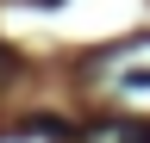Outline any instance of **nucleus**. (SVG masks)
Returning a JSON list of instances; mask_svg holds the SVG:
<instances>
[{"mask_svg": "<svg viewBox=\"0 0 150 143\" xmlns=\"http://www.w3.org/2000/svg\"><path fill=\"white\" fill-rule=\"evenodd\" d=\"M81 81L112 106H131V112H150V38H125L106 44L81 62Z\"/></svg>", "mask_w": 150, "mask_h": 143, "instance_id": "1", "label": "nucleus"}, {"mask_svg": "<svg viewBox=\"0 0 150 143\" xmlns=\"http://www.w3.org/2000/svg\"><path fill=\"white\" fill-rule=\"evenodd\" d=\"M75 143H150V124H138V118H100L88 131H75Z\"/></svg>", "mask_w": 150, "mask_h": 143, "instance_id": "2", "label": "nucleus"}]
</instances>
